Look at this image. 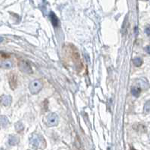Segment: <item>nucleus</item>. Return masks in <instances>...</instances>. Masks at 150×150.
I'll return each instance as SVG.
<instances>
[{
	"mask_svg": "<svg viewBox=\"0 0 150 150\" xmlns=\"http://www.w3.org/2000/svg\"><path fill=\"white\" fill-rule=\"evenodd\" d=\"M2 41H3V38L0 37V43L2 42Z\"/></svg>",
	"mask_w": 150,
	"mask_h": 150,
	"instance_id": "a211bd4d",
	"label": "nucleus"
},
{
	"mask_svg": "<svg viewBox=\"0 0 150 150\" xmlns=\"http://www.w3.org/2000/svg\"><path fill=\"white\" fill-rule=\"evenodd\" d=\"M146 34L148 36H150V26H147L145 29Z\"/></svg>",
	"mask_w": 150,
	"mask_h": 150,
	"instance_id": "dca6fc26",
	"label": "nucleus"
},
{
	"mask_svg": "<svg viewBox=\"0 0 150 150\" xmlns=\"http://www.w3.org/2000/svg\"><path fill=\"white\" fill-rule=\"evenodd\" d=\"M43 83L40 80H34L29 85V89L32 95H36L42 90Z\"/></svg>",
	"mask_w": 150,
	"mask_h": 150,
	"instance_id": "f03ea898",
	"label": "nucleus"
},
{
	"mask_svg": "<svg viewBox=\"0 0 150 150\" xmlns=\"http://www.w3.org/2000/svg\"><path fill=\"white\" fill-rule=\"evenodd\" d=\"M133 62L136 66L139 67L140 66V65H142V64H143V60H142L140 58H139V57H136V58L133 59Z\"/></svg>",
	"mask_w": 150,
	"mask_h": 150,
	"instance_id": "f8f14e48",
	"label": "nucleus"
},
{
	"mask_svg": "<svg viewBox=\"0 0 150 150\" xmlns=\"http://www.w3.org/2000/svg\"><path fill=\"white\" fill-rule=\"evenodd\" d=\"M9 84L12 89H14L17 87V76L14 74H11L10 77H9Z\"/></svg>",
	"mask_w": 150,
	"mask_h": 150,
	"instance_id": "6e6552de",
	"label": "nucleus"
},
{
	"mask_svg": "<svg viewBox=\"0 0 150 150\" xmlns=\"http://www.w3.org/2000/svg\"><path fill=\"white\" fill-rule=\"evenodd\" d=\"M15 129L17 132H21V131H22L23 130H24V125H23L22 123L20 122H18L17 123H16Z\"/></svg>",
	"mask_w": 150,
	"mask_h": 150,
	"instance_id": "ddd939ff",
	"label": "nucleus"
},
{
	"mask_svg": "<svg viewBox=\"0 0 150 150\" xmlns=\"http://www.w3.org/2000/svg\"><path fill=\"white\" fill-rule=\"evenodd\" d=\"M2 67L5 68H7V69H9L12 67V63L9 61H5L2 63Z\"/></svg>",
	"mask_w": 150,
	"mask_h": 150,
	"instance_id": "4468645a",
	"label": "nucleus"
},
{
	"mask_svg": "<svg viewBox=\"0 0 150 150\" xmlns=\"http://www.w3.org/2000/svg\"><path fill=\"white\" fill-rule=\"evenodd\" d=\"M19 143V138L17 136L12 135V136L9 137V143L11 146H14Z\"/></svg>",
	"mask_w": 150,
	"mask_h": 150,
	"instance_id": "1a4fd4ad",
	"label": "nucleus"
},
{
	"mask_svg": "<svg viewBox=\"0 0 150 150\" xmlns=\"http://www.w3.org/2000/svg\"><path fill=\"white\" fill-rule=\"evenodd\" d=\"M12 98L10 96H2L0 97V104L3 106H9L11 104Z\"/></svg>",
	"mask_w": 150,
	"mask_h": 150,
	"instance_id": "39448f33",
	"label": "nucleus"
},
{
	"mask_svg": "<svg viewBox=\"0 0 150 150\" xmlns=\"http://www.w3.org/2000/svg\"><path fill=\"white\" fill-rule=\"evenodd\" d=\"M49 17L50 19H51V23H52V25H53L54 26H59V23H60V21H59V20H58L57 17L56 16V14L54 13V12H50L49 14Z\"/></svg>",
	"mask_w": 150,
	"mask_h": 150,
	"instance_id": "423d86ee",
	"label": "nucleus"
},
{
	"mask_svg": "<svg viewBox=\"0 0 150 150\" xmlns=\"http://www.w3.org/2000/svg\"><path fill=\"white\" fill-rule=\"evenodd\" d=\"M29 143L31 146L36 149H42L46 146L44 138L37 134H32L29 139Z\"/></svg>",
	"mask_w": 150,
	"mask_h": 150,
	"instance_id": "f257e3e1",
	"label": "nucleus"
},
{
	"mask_svg": "<svg viewBox=\"0 0 150 150\" xmlns=\"http://www.w3.org/2000/svg\"><path fill=\"white\" fill-rule=\"evenodd\" d=\"M145 50H146V51L149 54H150V45L147 46L146 47Z\"/></svg>",
	"mask_w": 150,
	"mask_h": 150,
	"instance_id": "f3484780",
	"label": "nucleus"
},
{
	"mask_svg": "<svg viewBox=\"0 0 150 150\" xmlns=\"http://www.w3.org/2000/svg\"><path fill=\"white\" fill-rule=\"evenodd\" d=\"M131 150H135V149H131Z\"/></svg>",
	"mask_w": 150,
	"mask_h": 150,
	"instance_id": "6ab92c4d",
	"label": "nucleus"
},
{
	"mask_svg": "<svg viewBox=\"0 0 150 150\" xmlns=\"http://www.w3.org/2000/svg\"><path fill=\"white\" fill-rule=\"evenodd\" d=\"M144 112L145 113H149L150 112V100L146 101L144 105Z\"/></svg>",
	"mask_w": 150,
	"mask_h": 150,
	"instance_id": "2eb2a0df",
	"label": "nucleus"
},
{
	"mask_svg": "<svg viewBox=\"0 0 150 150\" xmlns=\"http://www.w3.org/2000/svg\"><path fill=\"white\" fill-rule=\"evenodd\" d=\"M131 94L134 97H138L140 94V87L133 86L131 88Z\"/></svg>",
	"mask_w": 150,
	"mask_h": 150,
	"instance_id": "9b49d317",
	"label": "nucleus"
},
{
	"mask_svg": "<svg viewBox=\"0 0 150 150\" xmlns=\"http://www.w3.org/2000/svg\"><path fill=\"white\" fill-rule=\"evenodd\" d=\"M58 122H59L58 116L55 112L50 113L46 118V123L49 127L56 126V125H57Z\"/></svg>",
	"mask_w": 150,
	"mask_h": 150,
	"instance_id": "7ed1b4c3",
	"label": "nucleus"
},
{
	"mask_svg": "<svg viewBox=\"0 0 150 150\" xmlns=\"http://www.w3.org/2000/svg\"><path fill=\"white\" fill-rule=\"evenodd\" d=\"M137 82H138V85L140 88L144 89H148L149 87V82L147 81V80L146 78H140L139 80H137Z\"/></svg>",
	"mask_w": 150,
	"mask_h": 150,
	"instance_id": "0eeeda50",
	"label": "nucleus"
},
{
	"mask_svg": "<svg viewBox=\"0 0 150 150\" xmlns=\"http://www.w3.org/2000/svg\"><path fill=\"white\" fill-rule=\"evenodd\" d=\"M19 68L21 71L26 74H32V69L29 64L26 61H21L19 62Z\"/></svg>",
	"mask_w": 150,
	"mask_h": 150,
	"instance_id": "20e7f679",
	"label": "nucleus"
},
{
	"mask_svg": "<svg viewBox=\"0 0 150 150\" xmlns=\"http://www.w3.org/2000/svg\"><path fill=\"white\" fill-rule=\"evenodd\" d=\"M9 120L5 116H0V126L6 127L9 125Z\"/></svg>",
	"mask_w": 150,
	"mask_h": 150,
	"instance_id": "9d476101",
	"label": "nucleus"
}]
</instances>
